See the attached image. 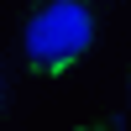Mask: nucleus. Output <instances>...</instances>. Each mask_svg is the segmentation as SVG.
I'll use <instances>...</instances> for the list:
<instances>
[{
    "mask_svg": "<svg viewBox=\"0 0 131 131\" xmlns=\"http://www.w3.org/2000/svg\"><path fill=\"white\" fill-rule=\"evenodd\" d=\"M94 42V16L79 0H42L26 16V63L37 73H63Z\"/></svg>",
    "mask_w": 131,
    "mask_h": 131,
    "instance_id": "f257e3e1",
    "label": "nucleus"
}]
</instances>
